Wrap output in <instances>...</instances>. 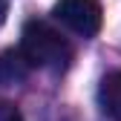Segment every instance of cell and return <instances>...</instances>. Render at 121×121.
I'll list each match as a JSON object with an SVG mask.
<instances>
[{
  "label": "cell",
  "mask_w": 121,
  "mask_h": 121,
  "mask_svg": "<svg viewBox=\"0 0 121 121\" xmlns=\"http://www.w3.org/2000/svg\"><path fill=\"white\" fill-rule=\"evenodd\" d=\"M52 14L66 29H72L84 38L98 35V29H101V3L98 0H58Z\"/></svg>",
  "instance_id": "2"
},
{
  "label": "cell",
  "mask_w": 121,
  "mask_h": 121,
  "mask_svg": "<svg viewBox=\"0 0 121 121\" xmlns=\"http://www.w3.org/2000/svg\"><path fill=\"white\" fill-rule=\"evenodd\" d=\"M32 60L23 55V49H6L0 55V86H17L29 78Z\"/></svg>",
  "instance_id": "3"
},
{
  "label": "cell",
  "mask_w": 121,
  "mask_h": 121,
  "mask_svg": "<svg viewBox=\"0 0 121 121\" xmlns=\"http://www.w3.org/2000/svg\"><path fill=\"white\" fill-rule=\"evenodd\" d=\"M20 49L32 60V66L52 69V72H64L69 66V60H72L69 40L60 35L58 29H52L46 20H29L23 26Z\"/></svg>",
  "instance_id": "1"
},
{
  "label": "cell",
  "mask_w": 121,
  "mask_h": 121,
  "mask_svg": "<svg viewBox=\"0 0 121 121\" xmlns=\"http://www.w3.org/2000/svg\"><path fill=\"white\" fill-rule=\"evenodd\" d=\"M98 101L107 115H112L115 121H121V69L107 75L101 81V89H98Z\"/></svg>",
  "instance_id": "4"
},
{
  "label": "cell",
  "mask_w": 121,
  "mask_h": 121,
  "mask_svg": "<svg viewBox=\"0 0 121 121\" xmlns=\"http://www.w3.org/2000/svg\"><path fill=\"white\" fill-rule=\"evenodd\" d=\"M0 121H23V115L14 107H3V110H0Z\"/></svg>",
  "instance_id": "5"
},
{
  "label": "cell",
  "mask_w": 121,
  "mask_h": 121,
  "mask_svg": "<svg viewBox=\"0 0 121 121\" xmlns=\"http://www.w3.org/2000/svg\"><path fill=\"white\" fill-rule=\"evenodd\" d=\"M6 14H9V0H0V26H3Z\"/></svg>",
  "instance_id": "6"
}]
</instances>
